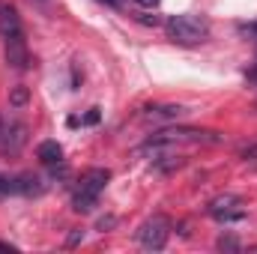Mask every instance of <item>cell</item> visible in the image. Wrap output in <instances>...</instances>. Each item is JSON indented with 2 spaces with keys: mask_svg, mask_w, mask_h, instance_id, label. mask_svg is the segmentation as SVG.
I'll list each match as a JSON object with an SVG mask.
<instances>
[{
  "mask_svg": "<svg viewBox=\"0 0 257 254\" xmlns=\"http://www.w3.org/2000/svg\"><path fill=\"white\" fill-rule=\"evenodd\" d=\"M165 33L177 45H200L209 39V21L200 15H171L165 21Z\"/></svg>",
  "mask_w": 257,
  "mask_h": 254,
  "instance_id": "6da1fadb",
  "label": "cell"
},
{
  "mask_svg": "<svg viewBox=\"0 0 257 254\" xmlns=\"http://www.w3.org/2000/svg\"><path fill=\"white\" fill-rule=\"evenodd\" d=\"M108 180H111V174H108L105 168H90V171H84L81 180H78V186H75V191H72V209H75V212H93V206H96L99 194L105 191Z\"/></svg>",
  "mask_w": 257,
  "mask_h": 254,
  "instance_id": "7a4b0ae2",
  "label": "cell"
},
{
  "mask_svg": "<svg viewBox=\"0 0 257 254\" xmlns=\"http://www.w3.org/2000/svg\"><path fill=\"white\" fill-rule=\"evenodd\" d=\"M215 141H218V135L200 132V129H162V132L150 135V141L138 153H153V150H165L174 144H215Z\"/></svg>",
  "mask_w": 257,
  "mask_h": 254,
  "instance_id": "3957f363",
  "label": "cell"
},
{
  "mask_svg": "<svg viewBox=\"0 0 257 254\" xmlns=\"http://www.w3.org/2000/svg\"><path fill=\"white\" fill-rule=\"evenodd\" d=\"M168 236H171V221L165 215H153L138 227V242L147 251H162L168 245Z\"/></svg>",
  "mask_w": 257,
  "mask_h": 254,
  "instance_id": "277c9868",
  "label": "cell"
},
{
  "mask_svg": "<svg viewBox=\"0 0 257 254\" xmlns=\"http://www.w3.org/2000/svg\"><path fill=\"white\" fill-rule=\"evenodd\" d=\"M206 212L215 221H221V224H230V221H242L245 218V206H242V200L236 194H218L215 200H209Z\"/></svg>",
  "mask_w": 257,
  "mask_h": 254,
  "instance_id": "5b68a950",
  "label": "cell"
},
{
  "mask_svg": "<svg viewBox=\"0 0 257 254\" xmlns=\"http://www.w3.org/2000/svg\"><path fill=\"white\" fill-rule=\"evenodd\" d=\"M3 57H6V66L15 69V72L30 69V51H27L24 30H21V33H12V36L3 39Z\"/></svg>",
  "mask_w": 257,
  "mask_h": 254,
  "instance_id": "8992f818",
  "label": "cell"
},
{
  "mask_svg": "<svg viewBox=\"0 0 257 254\" xmlns=\"http://www.w3.org/2000/svg\"><path fill=\"white\" fill-rule=\"evenodd\" d=\"M27 144V126L12 120V123H3V135H0V153H18L21 147Z\"/></svg>",
  "mask_w": 257,
  "mask_h": 254,
  "instance_id": "52a82bcc",
  "label": "cell"
},
{
  "mask_svg": "<svg viewBox=\"0 0 257 254\" xmlns=\"http://www.w3.org/2000/svg\"><path fill=\"white\" fill-rule=\"evenodd\" d=\"M12 33H21V18H18V9L12 3H0V39L12 36Z\"/></svg>",
  "mask_w": 257,
  "mask_h": 254,
  "instance_id": "ba28073f",
  "label": "cell"
},
{
  "mask_svg": "<svg viewBox=\"0 0 257 254\" xmlns=\"http://www.w3.org/2000/svg\"><path fill=\"white\" fill-rule=\"evenodd\" d=\"M186 114L183 105H147L144 108V120H180Z\"/></svg>",
  "mask_w": 257,
  "mask_h": 254,
  "instance_id": "9c48e42d",
  "label": "cell"
},
{
  "mask_svg": "<svg viewBox=\"0 0 257 254\" xmlns=\"http://www.w3.org/2000/svg\"><path fill=\"white\" fill-rule=\"evenodd\" d=\"M36 156H39V162L42 165H60L63 162V147L57 144V141H42L39 147H36Z\"/></svg>",
  "mask_w": 257,
  "mask_h": 254,
  "instance_id": "30bf717a",
  "label": "cell"
},
{
  "mask_svg": "<svg viewBox=\"0 0 257 254\" xmlns=\"http://www.w3.org/2000/svg\"><path fill=\"white\" fill-rule=\"evenodd\" d=\"M15 183H18V194H42L45 191V183H42V177H36V174H18L15 177Z\"/></svg>",
  "mask_w": 257,
  "mask_h": 254,
  "instance_id": "8fae6325",
  "label": "cell"
},
{
  "mask_svg": "<svg viewBox=\"0 0 257 254\" xmlns=\"http://www.w3.org/2000/svg\"><path fill=\"white\" fill-rule=\"evenodd\" d=\"M27 102H30V90H27V87H15V90L9 93V105H12V108H24Z\"/></svg>",
  "mask_w": 257,
  "mask_h": 254,
  "instance_id": "7c38bea8",
  "label": "cell"
},
{
  "mask_svg": "<svg viewBox=\"0 0 257 254\" xmlns=\"http://www.w3.org/2000/svg\"><path fill=\"white\" fill-rule=\"evenodd\" d=\"M218 251H239V239L236 236H230V233H224V236H218Z\"/></svg>",
  "mask_w": 257,
  "mask_h": 254,
  "instance_id": "4fadbf2b",
  "label": "cell"
},
{
  "mask_svg": "<svg viewBox=\"0 0 257 254\" xmlns=\"http://www.w3.org/2000/svg\"><path fill=\"white\" fill-rule=\"evenodd\" d=\"M3 194H18V183H15V177L0 174V197H3Z\"/></svg>",
  "mask_w": 257,
  "mask_h": 254,
  "instance_id": "5bb4252c",
  "label": "cell"
},
{
  "mask_svg": "<svg viewBox=\"0 0 257 254\" xmlns=\"http://www.w3.org/2000/svg\"><path fill=\"white\" fill-rule=\"evenodd\" d=\"M239 36H248V39H257V21H248V24H239Z\"/></svg>",
  "mask_w": 257,
  "mask_h": 254,
  "instance_id": "9a60e30c",
  "label": "cell"
},
{
  "mask_svg": "<svg viewBox=\"0 0 257 254\" xmlns=\"http://www.w3.org/2000/svg\"><path fill=\"white\" fill-rule=\"evenodd\" d=\"M81 239H84V230H72V233H69V239H66V245H69V248H75Z\"/></svg>",
  "mask_w": 257,
  "mask_h": 254,
  "instance_id": "2e32d148",
  "label": "cell"
},
{
  "mask_svg": "<svg viewBox=\"0 0 257 254\" xmlns=\"http://www.w3.org/2000/svg\"><path fill=\"white\" fill-rule=\"evenodd\" d=\"M84 123H87V126H96V123H99V108H93V111L84 117Z\"/></svg>",
  "mask_w": 257,
  "mask_h": 254,
  "instance_id": "e0dca14e",
  "label": "cell"
},
{
  "mask_svg": "<svg viewBox=\"0 0 257 254\" xmlns=\"http://www.w3.org/2000/svg\"><path fill=\"white\" fill-rule=\"evenodd\" d=\"M135 3H138V6H144V9H153V6H159L162 0H135Z\"/></svg>",
  "mask_w": 257,
  "mask_h": 254,
  "instance_id": "ac0fdd59",
  "label": "cell"
},
{
  "mask_svg": "<svg viewBox=\"0 0 257 254\" xmlns=\"http://www.w3.org/2000/svg\"><path fill=\"white\" fill-rule=\"evenodd\" d=\"M0 251H6V254H12V251H15V245H9V242H0Z\"/></svg>",
  "mask_w": 257,
  "mask_h": 254,
  "instance_id": "d6986e66",
  "label": "cell"
},
{
  "mask_svg": "<svg viewBox=\"0 0 257 254\" xmlns=\"http://www.w3.org/2000/svg\"><path fill=\"white\" fill-rule=\"evenodd\" d=\"M245 78H248V81H254V84H257V69H248V72H245Z\"/></svg>",
  "mask_w": 257,
  "mask_h": 254,
  "instance_id": "ffe728a7",
  "label": "cell"
},
{
  "mask_svg": "<svg viewBox=\"0 0 257 254\" xmlns=\"http://www.w3.org/2000/svg\"><path fill=\"white\" fill-rule=\"evenodd\" d=\"M0 135H3V120H0Z\"/></svg>",
  "mask_w": 257,
  "mask_h": 254,
  "instance_id": "44dd1931",
  "label": "cell"
}]
</instances>
